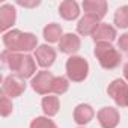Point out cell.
<instances>
[{
	"instance_id": "obj_8",
	"label": "cell",
	"mask_w": 128,
	"mask_h": 128,
	"mask_svg": "<svg viewBox=\"0 0 128 128\" xmlns=\"http://www.w3.org/2000/svg\"><path fill=\"white\" fill-rule=\"evenodd\" d=\"M92 39L98 44V42H108L112 44L116 39V29L107 23H101L96 30L92 33Z\"/></svg>"
},
{
	"instance_id": "obj_10",
	"label": "cell",
	"mask_w": 128,
	"mask_h": 128,
	"mask_svg": "<svg viewBox=\"0 0 128 128\" xmlns=\"http://www.w3.org/2000/svg\"><path fill=\"white\" fill-rule=\"evenodd\" d=\"M15 20H17V11L12 5L5 3L0 6V30L5 32L9 27H12Z\"/></svg>"
},
{
	"instance_id": "obj_25",
	"label": "cell",
	"mask_w": 128,
	"mask_h": 128,
	"mask_svg": "<svg viewBox=\"0 0 128 128\" xmlns=\"http://www.w3.org/2000/svg\"><path fill=\"white\" fill-rule=\"evenodd\" d=\"M118 47L122 51H128V33L120 35V38L118 39Z\"/></svg>"
},
{
	"instance_id": "obj_12",
	"label": "cell",
	"mask_w": 128,
	"mask_h": 128,
	"mask_svg": "<svg viewBox=\"0 0 128 128\" xmlns=\"http://www.w3.org/2000/svg\"><path fill=\"white\" fill-rule=\"evenodd\" d=\"M100 24L101 23H100V20L96 17L84 14V17H82L80 21H78V24H77V32L82 36H88V35H92Z\"/></svg>"
},
{
	"instance_id": "obj_22",
	"label": "cell",
	"mask_w": 128,
	"mask_h": 128,
	"mask_svg": "<svg viewBox=\"0 0 128 128\" xmlns=\"http://www.w3.org/2000/svg\"><path fill=\"white\" fill-rule=\"evenodd\" d=\"M70 89V82L66 77H54L53 82V92L56 95H63Z\"/></svg>"
},
{
	"instance_id": "obj_1",
	"label": "cell",
	"mask_w": 128,
	"mask_h": 128,
	"mask_svg": "<svg viewBox=\"0 0 128 128\" xmlns=\"http://www.w3.org/2000/svg\"><path fill=\"white\" fill-rule=\"evenodd\" d=\"M95 57L104 70H114L120 63V53L108 42H98L94 50Z\"/></svg>"
},
{
	"instance_id": "obj_11",
	"label": "cell",
	"mask_w": 128,
	"mask_h": 128,
	"mask_svg": "<svg viewBox=\"0 0 128 128\" xmlns=\"http://www.w3.org/2000/svg\"><path fill=\"white\" fill-rule=\"evenodd\" d=\"M80 45H82L80 38L76 33H65L59 42L60 51L65 53V54H74L76 51L80 50Z\"/></svg>"
},
{
	"instance_id": "obj_13",
	"label": "cell",
	"mask_w": 128,
	"mask_h": 128,
	"mask_svg": "<svg viewBox=\"0 0 128 128\" xmlns=\"http://www.w3.org/2000/svg\"><path fill=\"white\" fill-rule=\"evenodd\" d=\"M95 116V112L92 108V106L89 104H78L74 108V122L78 125H86L89 124Z\"/></svg>"
},
{
	"instance_id": "obj_15",
	"label": "cell",
	"mask_w": 128,
	"mask_h": 128,
	"mask_svg": "<svg viewBox=\"0 0 128 128\" xmlns=\"http://www.w3.org/2000/svg\"><path fill=\"white\" fill-rule=\"evenodd\" d=\"M21 38H23V32L18 29H14L11 32H6L3 35V44L6 47V50L18 53L20 47H21Z\"/></svg>"
},
{
	"instance_id": "obj_7",
	"label": "cell",
	"mask_w": 128,
	"mask_h": 128,
	"mask_svg": "<svg viewBox=\"0 0 128 128\" xmlns=\"http://www.w3.org/2000/svg\"><path fill=\"white\" fill-rule=\"evenodd\" d=\"M98 120L102 128H116L119 125V112L114 107H102L98 112Z\"/></svg>"
},
{
	"instance_id": "obj_27",
	"label": "cell",
	"mask_w": 128,
	"mask_h": 128,
	"mask_svg": "<svg viewBox=\"0 0 128 128\" xmlns=\"http://www.w3.org/2000/svg\"><path fill=\"white\" fill-rule=\"evenodd\" d=\"M124 77L126 78V82H128V63L124 66Z\"/></svg>"
},
{
	"instance_id": "obj_16",
	"label": "cell",
	"mask_w": 128,
	"mask_h": 128,
	"mask_svg": "<svg viewBox=\"0 0 128 128\" xmlns=\"http://www.w3.org/2000/svg\"><path fill=\"white\" fill-rule=\"evenodd\" d=\"M35 71H36V63H35L33 57L29 56V54H24L23 56V60L20 63V68L17 71V76L21 77V78H24V80L26 78H30V77L33 78Z\"/></svg>"
},
{
	"instance_id": "obj_9",
	"label": "cell",
	"mask_w": 128,
	"mask_h": 128,
	"mask_svg": "<svg viewBox=\"0 0 128 128\" xmlns=\"http://www.w3.org/2000/svg\"><path fill=\"white\" fill-rule=\"evenodd\" d=\"M83 9L88 15H94L98 20H101L107 14V2L106 0H84Z\"/></svg>"
},
{
	"instance_id": "obj_20",
	"label": "cell",
	"mask_w": 128,
	"mask_h": 128,
	"mask_svg": "<svg viewBox=\"0 0 128 128\" xmlns=\"http://www.w3.org/2000/svg\"><path fill=\"white\" fill-rule=\"evenodd\" d=\"M114 24L119 29H126L128 27V5L120 6L116 12H114Z\"/></svg>"
},
{
	"instance_id": "obj_17",
	"label": "cell",
	"mask_w": 128,
	"mask_h": 128,
	"mask_svg": "<svg viewBox=\"0 0 128 128\" xmlns=\"http://www.w3.org/2000/svg\"><path fill=\"white\" fill-rule=\"evenodd\" d=\"M23 56H24V54L5 50V51L2 53V62H3L5 66H8L12 72L17 74V71H18V68H20V63H21V60H23Z\"/></svg>"
},
{
	"instance_id": "obj_14",
	"label": "cell",
	"mask_w": 128,
	"mask_h": 128,
	"mask_svg": "<svg viewBox=\"0 0 128 128\" xmlns=\"http://www.w3.org/2000/svg\"><path fill=\"white\" fill-rule=\"evenodd\" d=\"M59 14L63 20L72 21L80 15V8H78L77 2H74V0H65L59 6Z\"/></svg>"
},
{
	"instance_id": "obj_23",
	"label": "cell",
	"mask_w": 128,
	"mask_h": 128,
	"mask_svg": "<svg viewBox=\"0 0 128 128\" xmlns=\"http://www.w3.org/2000/svg\"><path fill=\"white\" fill-rule=\"evenodd\" d=\"M30 128H57V125L47 116H38L30 122Z\"/></svg>"
},
{
	"instance_id": "obj_19",
	"label": "cell",
	"mask_w": 128,
	"mask_h": 128,
	"mask_svg": "<svg viewBox=\"0 0 128 128\" xmlns=\"http://www.w3.org/2000/svg\"><path fill=\"white\" fill-rule=\"evenodd\" d=\"M62 27L56 23H50L44 27V39L50 44L53 42H60L62 39Z\"/></svg>"
},
{
	"instance_id": "obj_3",
	"label": "cell",
	"mask_w": 128,
	"mask_h": 128,
	"mask_svg": "<svg viewBox=\"0 0 128 128\" xmlns=\"http://www.w3.org/2000/svg\"><path fill=\"white\" fill-rule=\"evenodd\" d=\"M107 94L119 107H128V83L125 80H113L107 88Z\"/></svg>"
},
{
	"instance_id": "obj_26",
	"label": "cell",
	"mask_w": 128,
	"mask_h": 128,
	"mask_svg": "<svg viewBox=\"0 0 128 128\" xmlns=\"http://www.w3.org/2000/svg\"><path fill=\"white\" fill-rule=\"evenodd\" d=\"M20 6H26V8H35V6H38L41 2L39 0H33V2H23V0H18L17 2Z\"/></svg>"
},
{
	"instance_id": "obj_18",
	"label": "cell",
	"mask_w": 128,
	"mask_h": 128,
	"mask_svg": "<svg viewBox=\"0 0 128 128\" xmlns=\"http://www.w3.org/2000/svg\"><path fill=\"white\" fill-rule=\"evenodd\" d=\"M42 112L45 113L47 118H51V116H56L57 112H59V107H60V102H59V98L54 96V95H47L42 98Z\"/></svg>"
},
{
	"instance_id": "obj_2",
	"label": "cell",
	"mask_w": 128,
	"mask_h": 128,
	"mask_svg": "<svg viewBox=\"0 0 128 128\" xmlns=\"http://www.w3.org/2000/svg\"><path fill=\"white\" fill-rule=\"evenodd\" d=\"M66 76L71 82H76V83H80V82H84L88 74H89V63L84 57L82 56H71L68 60H66Z\"/></svg>"
},
{
	"instance_id": "obj_24",
	"label": "cell",
	"mask_w": 128,
	"mask_h": 128,
	"mask_svg": "<svg viewBox=\"0 0 128 128\" xmlns=\"http://www.w3.org/2000/svg\"><path fill=\"white\" fill-rule=\"evenodd\" d=\"M12 108H14V107H12L11 98L3 94L2 98H0V114H2L3 118H6V116H9V114L12 113Z\"/></svg>"
},
{
	"instance_id": "obj_5",
	"label": "cell",
	"mask_w": 128,
	"mask_h": 128,
	"mask_svg": "<svg viewBox=\"0 0 128 128\" xmlns=\"http://www.w3.org/2000/svg\"><path fill=\"white\" fill-rule=\"evenodd\" d=\"M26 90V80L18 77L17 74H11L8 77H5L3 80V86H2V92L9 96V98H17L20 96L23 92Z\"/></svg>"
},
{
	"instance_id": "obj_6",
	"label": "cell",
	"mask_w": 128,
	"mask_h": 128,
	"mask_svg": "<svg viewBox=\"0 0 128 128\" xmlns=\"http://www.w3.org/2000/svg\"><path fill=\"white\" fill-rule=\"evenodd\" d=\"M35 59H36V63L42 68H50L54 60H56V50L47 44L44 45H39L36 50H35Z\"/></svg>"
},
{
	"instance_id": "obj_21",
	"label": "cell",
	"mask_w": 128,
	"mask_h": 128,
	"mask_svg": "<svg viewBox=\"0 0 128 128\" xmlns=\"http://www.w3.org/2000/svg\"><path fill=\"white\" fill-rule=\"evenodd\" d=\"M36 45H38V38L33 33H27V32L23 33L20 51H32V50H36Z\"/></svg>"
},
{
	"instance_id": "obj_4",
	"label": "cell",
	"mask_w": 128,
	"mask_h": 128,
	"mask_svg": "<svg viewBox=\"0 0 128 128\" xmlns=\"http://www.w3.org/2000/svg\"><path fill=\"white\" fill-rule=\"evenodd\" d=\"M53 82H54V76L50 71H39L30 82L32 89L39 94V95H48L50 92H53Z\"/></svg>"
}]
</instances>
